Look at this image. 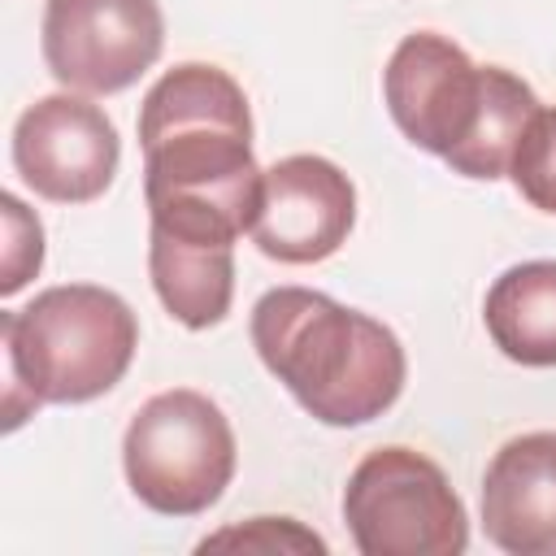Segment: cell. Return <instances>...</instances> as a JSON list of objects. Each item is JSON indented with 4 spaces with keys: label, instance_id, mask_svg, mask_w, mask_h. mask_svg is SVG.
<instances>
[{
    "label": "cell",
    "instance_id": "obj_1",
    "mask_svg": "<svg viewBox=\"0 0 556 556\" xmlns=\"http://www.w3.org/2000/svg\"><path fill=\"white\" fill-rule=\"evenodd\" d=\"M143 200L156 230L200 243L252 235L265 169L252 152L243 87L208 61L165 70L139 104Z\"/></svg>",
    "mask_w": 556,
    "mask_h": 556
},
{
    "label": "cell",
    "instance_id": "obj_5",
    "mask_svg": "<svg viewBox=\"0 0 556 556\" xmlns=\"http://www.w3.org/2000/svg\"><path fill=\"white\" fill-rule=\"evenodd\" d=\"M239 465L235 430L217 400L191 387L156 391L122 434V469L139 504L165 517H195L222 500Z\"/></svg>",
    "mask_w": 556,
    "mask_h": 556
},
{
    "label": "cell",
    "instance_id": "obj_13",
    "mask_svg": "<svg viewBox=\"0 0 556 556\" xmlns=\"http://www.w3.org/2000/svg\"><path fill=\"white\" fill-rule=\"evenodd\" d=\"M508 178L526 204L556 217V104L526 122L508 161Z\"/></svg>",
    "mask_w": 556,
    "mask_h": 556
},
{
    "label": "cell",
    "instance_id": "obj_9",
    "mask_svg": "<svg viewBox=\"0 0 556 556\" xmlns=\"http://www.w3.org/2000/svg\"><path fill=\"white\" fill-rule=\"evenodd\" d=\"M356 222L352 178L317 156L295 152L265 169V200L252 226V243L282 265H317L334 256Z\"/></svg>",
    "mask_w": 556,
    "mask_h": 556
},
{
    "label": "cell",
    "instance_id": "obj_3",
    "mask_svg": "<svg viewBox=\"0 0 556 556\" xmlns=\"http://www.w3.org/2000/svg\"><path fill=\"white\" fill-rule=\"evenodd\" d=\"M382 100L408 143L452 165V174L495 182L508 174L526 122L539 113L534 91L504 65H473L460 43L413 30L382 70Z\"/></svg>",
    "mask_w": 556,
    "mask_h": 556
},
{
    "label": "cell",
    "instance_id": "obj_4",
    "mask_svg": "<svg viewBox=\"0 0 556 556\" xmlns=\"http://www.w3.org/2000/svg\"><path fill=\"white\" fill-rule=\"evenodd\" d=\"M4 430L39 404H87L122 382L139 348L130 304L96 282H61L0 313Z\"/></svg>",
    "mask_w": 556,
    "mask_h": 556
},
{
    "label": "cell",
    "instance_id": "obj_11",
    "mask_svg": "<svg viewBox=\"0 0 556 556\" xmlns=\"http://www.w3.org/2000/svg\"><path fill=\"white\" fill-rule=\"evenodd\" d=\"M148 274L156 300L187 330H208L235 300V243H200L148 230Z\"/></svg>",
    "mask_w": 556,
    "mask_h": 556
},
{
    "label": "cell",
    "instance_id": "obj_6",
    "mask_svg": "<svg viewBox=\"0 0 556 556\" xmlns=\"http://www.w3.org/2000/svg\"><path fill=\"white\" fill-rule=\"evenodd\" d=\"M343 521L361 556H460L469 517L447 473L417 447H374L348 473Z\"/></svg>",
    "mask_w": 556,
    "mask_h": 556
},
{
    "label": "cell",
    "instance_id": "obj_15",
    "mask_svg": "<svg viewBox=\"0 0 556 556\" xmlns=\"http://www.w3.org/2000/svg\"><path fill=\"white\" fill-rule=\"evenodd\" d=\"M208 547H261V552H326V539L304 530L295 517H252L243 526L217 530L200 543V552Z\"/></svg>",
    "mask_w": 556,
    "mask_h": 556
},
{
    "label": "cell",
    "instance_id": "obj_10",
    "mask_svg": "<svg viewBox=\"0 0 556 556\" xmlns=\"http://www.w3.org/2000/svg\"><path fill=\"white\" fill-rule=\"evenodd\" d=\"M482 530L500 552H556V434L508 439L482 473Z\"/></svg>",
    "mask_w": 556,
    "mask_h": 556
},
{
    "label": "cell",
    "instance_id": "obj_8",
    "mask_svg": "<svg viewBox=\"0 0 556 556\" xmlns=\"http://www.w3.org/2000/svg\"><path fill=\"white\" fill-rule=\"evenodd\" d=\"M122 139L100 104L56 91L39 96L13 126V169L52 204L100 200L117 174Z\"/></svg>",
    "mask_w": 556,
    "mask_h": 556
},
{
    "label": "cell",
    "instance_id": "obj_14",
    "mask_svg": "<svg viewBox=\"0 0 556 556\" xmlns=\"http://www.w3.org/2000/svg\"><path fill=\"white\" fill-rule=\"evenodd\" d=\"M0 217H4V269H0V295H17L43 265V226L39 217L13 195H0Z\"/></svg>",
    "mask_w": 556,
    "mask_h": 556
},
{
    "label": "cell",
    "instance_id": "obj_7",
    "mask_svg": "<svg viewBox=\"0 0 556 556\" xmlns=\"http://www.w3.org/2000/svg\"><path fill=\"white\" fill-rule=\"evenodd\" d=\"M39 48L61 87L113 96L156 65L165 13L156 0H48Z\"/></svg>",
    "mask_w": 556,
    "mask_h": 556
},
{
    "label": "cell",
    "instance_id": "obj_12",
    "mask_svg": "<svg viewBox=\"0 0 556 556\" xmlns=\"http://www.w3.org/2000/svg\"><path fill=\"white\" fill-rule=\"evenodd\" d=\"M482 321L491 343L508 361L526 369H552L556 365V261L508 265L482 300Z\"/></svg>",
    "mask_w": 556,
    "mask_h": 556
},
{
    "label": "cell",
    "instance_id": "obj_2",
    "mask_svg": "<svg viewBox=\"0 0 556 556\" xmlns=\"http://www.w3.org/2000/svg\"><path fill=\"white\" fill-rule=\"evenodd\" d=\"M248 330L261 365L321 426H365L404 391L408 356L400 334L326 291L274 287L252 304Z\"/></svg>",
    "mask_w": 556,
    "mask_h": 556
}]
</instances>
